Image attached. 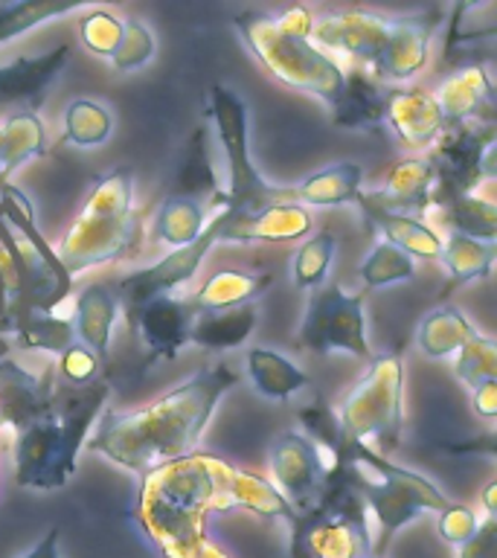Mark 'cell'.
<instances>
[{"label": "cell", "mask_w": 497, "mask_h": 558, "mask_svg": "<svg viewBox=\"0 0 497 558\" xmlns=\"http://www.w3.org/2000/svg\"><path fill=\"white\" fill-rule=\"evenodd\" d=\"M233 509L265 521H296V512L270 480L209 453H186L143 474L137 521L163 558H198L209 514Z\"/></svg>", "instance_id": "6da1fadb"}, {"label": "cell", "mask_w": 497, "mask_h": 558, "mask_svg": "<svg viewBox=\"0 0 497 558\" xmlns=\"http://www.w3.org/2000/svg\"><path fill=\"white\" fill-rule=\"evenodd\" d=\"M239 378L242 375L225 361L201 366L198 373L166 392L163 399L151 401L146 408L108 410L102 418H96L99 427L90 448L140 477L166 462L195 453V442Z\"/></svg>", "instance_id": "7a4b0ae2"}, {"label": "cell", "mask_w": 497, "mask_h": 558, "mask_svg": "<svg viewBox=\"0 0 497 558\" xmlns=\"http://www.w3.org/2000/svg\"><path fill=\"white\" fill-rule=\"evenodd\" d=\"M111 384L59 387L56 401L15 434V483L21 488H64L76 474L78 451L94 430Z\"/></svg>", "instance_id": "3957f363"}, {"label": "cell", "mask_w": 497, "mask_h": 558, "mask_svg": "<svg viewBox=\"0 0 497 558\" xmlns=\"http://www.w3.org/2000/svg\"><path fill=\"white\" fill-rule=\"evenodd\" d=\"M338 465L366 504V512H373L375 518L378 530L373 535V556L384 558L392 535L416 521L419 514L443 512L451 504L434 480L404 465H392L384 453L355 439L343 442Z\"/></svg>", "instance_id": "277c9868"}, {"label": "cell", "mask_w": 497, "mask_h": 558, "mask_svg": "<svg viewBox=\"0 0 497 558\" xmlns=\"http://www.w3.org/2000/svg\"><path fill=\"white\" fill-rule=\"evenodd\" d=\"M140 221L134 213V169L117 166L96 178L76 221L61 235L59 262L70 277L111 265L137 251Z\"/></svg>", "instance_id": "5b68a950"}, {"label": "cell", "mask_w": 497, "mask_h": 558, "mask_svg": "<svg viewBox=\"0 0 497 558\" xmlns=\"http://www.w3.org/2000/svg\"><path fill=\"white\" fill-rule=\"evenodd\" d=\"M235 29L247 44V50L270 78L291 87L296 94H308L331 108L343 90L347 70L340 68L335 56L323 52L312 41L291 38L277 26L274 15L265 12H242L235 15Z\"/></svg>", "instance_id": "8992f818"}, {"label": "cell", "mask_w": 497, "mask_h": 558, "mask_svg": "<svg viewBox=\"0 0 497 558\" xmlns=\"http://www.w3.org/2000/svg\"><path fill=\"white\" fill-rule=\"evenodd\" d=\"M338 422L347 439L378 453L399 451L404 430V357L399 349L373 355L364 378L340 404Z\"/></svg>", "instance_id": "52a82bcc"}, {"label": "cell", "mask_w": 497, "mask_h": 558, "mask_svg": "<svg viewBox=\"0 0 497 558\" xmlns=\"http://www.w3.org/2000/svg\"><path fill=\"white\" fill-rule=\"evenodd\" d=\"M207 120L216 125L218 146L227 163V213H256L277 201H294L291 186H274L259 174L251 155V117L247 102L233 87H209Z\"/></svg>", "instance_id": "ba28073f"}, {"label": "cell", "mask_w": 497, "mask_h": 558, "mask_svg": "<svg viewBox=\"0 0 497 558\" xmlns=\"http://www.w3.org/2000/svg\"><path fill=\"white\" fill-rule=\"evenodd\" d=\"M495 120L465 122L457 129H445L427 157V163L434 166L431 204L474 195L480 183L492 181L495 178Z\"/></svg>", "instance_id": "9c48e42d"}, {"label": "cell", "mask_w": 497, "mask_h": 558, "mask_svg": "<svg viewBox=\"0 0 497 558\" xmlns=\"http://www.w3.org/2000/svg\"><path fill=\"white\" fill-rule=\"evenodd\" d=\"M300 347L323 357L347 352L361 361H373L366 338L364 294H347L338 282L317 288L300 323Z\"/></svg>", "instance_id": "30bf717a"}, {"label": "cell", "mask_w": 497, "mask_h": 558, "mask_svg": "<svg viewBox=\"0 0 497 558\" xmlns=\"http://www.w3.org/2000/svg\"><path fill=\"white\" fill-rule=\"evenodd\" d=\"M338 462H331L326 453L305 439L300 430L279 434L268 448L270 486L286 497L288 506L300 514H312L323 500L329 471Z\"/></svg>", "instance_id": "8fae6325"}, {"label": "cell", "mask_w": 497, "mask_h": 558, "mask_svg": "<svg viewBox=\"0 0 497 558\" xmlns=\"http://www.w3.org/2000/svg\"><path fill=\"white\" fill-rule=\"evenodd\" d=\"M218 244V230L216 225L209 221L204 227V233L195 239L186 247H178V251H169L160 262L148 265L143 270H131L125 277L113 286L120 303H125V308H137V305L155 300V296H169L172 291H178L181 286H186L195 274H198L201 262L207 259V253Z\"/></svg>", "instance_id": "7c38bea8"}, {"label": "cell", "mask_w": 497, "mask_h": 558, "mask_svg": "<svg viewBox=\"0 0 497 558\" xmlns=\"http://www.w3.org/2000/svg\"><path fill=\"white\" fill-rule=\"evenodd\" d=\"M373 556L369 523L314 509L291 523V558H366Z\"/></svg>", "instance_id": "4fadbf2b"}, {"label": "cell", "mask_w": 497, "mask_h": 558, "mask_svg": "<svg viewBox=\"0 0 497 558\" xmlns=\"http://www.w3.org/2000/svg\"><path fill=\"white\" fill-rule=\"evenodd\" d=\"M439 24H443L439 9L419 12V15L390 17L381 50L369 64L373 76L384 78V82H408V78L416 76L419 70L425 68L427 47H431V38L439 29Z\"/></svg>", "instance_id": "5bb4252c"}, {"label": "cell", "mask_w": 497, "mask_h": 558, "mask_svg": "<svg viewBox=\"0 0 497 558\" xmlns=\"http://www.w3.org/2000/svg\"><path fill=\"white\" fill-rule=\"evenodd\" d=\"M213 225L218 230V242L235 244H288L303 239L312 230V213L296 201H277L256 213H227L221 209Z\"/></svg>", "instance_id": "9a60e30c"}, {"label": "cell", "mask_w": 497, "mask_h": 558, "mask_svg": "<svg viewBox=\"0 0 497 558\" xmlns=\"http://www.w3.org/2000/svg\"><path fill=\"white\" fill-rule=\"evenodd\" d=\"M195 317H198V308L192 305V300H181L174 294L155 296V300H148V303L129 312L131 326L137 329L151 361L155 357L174 361L181 355V349L190 347Z\"/></svg>", "instance_id": "2e32d148"}, {"label": "cell", "mask_w": 497, "mask_h": 558, "mask_svg": "<svg viewBox=\"0 0 497 558\" xmlns=\"http://www.w3.org/2000/svg\"><path fill=\"white\" fill-rule=\"evenodd\" d=\"M56 392H59L56 369L35 375L12 357L0 355V430L12 427L17 434L50 408Z\"/></svg>", "instance_id": "e0dca14e"}, {"label": "cell", "mask_w": 497, "mask_h": 558, "mask_svg": "<svg viewBox=\"0 0 497 558\" xmlns=\"http://www.w3.org/2000/svg\"><path fill=\"white\" fill-rule=\"evenodd\" d=\"M70 61V44H59L38 56H17L0 64V108L21 105L24 111L38 113L47 102V90Z\"/></svg>", "instance_id": "ac0fdd59"}, {"label": "cell", "mask_w": 497, "mask_h": 558, "mask_svg": "<svg viewBox=\"0 0 497 558\" xmlns=\"http://www.w3.org/2000/svg\"><path fill=\"white\" fill-rule=\"evenodd\" d=\"M387 26H390V17L364 12V9H347V12H335V15L314 21L312 44L323 52H347L369 68L381 50Z\"/></svg>", "instance_id": "d6986e66"}, {"label": "cell", "mask_w": 497, "mask_h": 558, "mask_svg": "<svg viewBox=\"0 0 497 558\" xmlns=\"http://www.w3.org/2000/svg\"><path fill=\"white\" fill-rule=\"evenodd\" d=\"M384 122L390 125L399 143L410 151H425L443 137L445 120L434 94L419 87H396L387 90V113Z\"/></svg>", "instance_id": "ffe728a7"}, {"label": "cell", "mask_w": 497, "mask_h": 558, "mask_svg": "<svg viewBox=\"0 0 497 558\" xmlns=\"http://www.w3.org/2000/svg\"><path fill=\"white\" fill-rule=\"evenodd\" d=\"M443 111L445 129H457L465 122L495 120V87L483 64H465L445 78L434 94Z\"/></svg>", "instance_id": "44dd1931"}, {"label": "cell", "mask_w": 497, "mask_h": 558, "mask_svg": "<svg viewBox=\"0 0 497 558\" xmlns=\"http://www.w3.org/2000/svg\"><path fill=\"white\" fill-rule=\"evenodd\" d=\"M174 195L192 198L204 204V209H225L227 195L218 178L216 157H213V134H209V120L201 122L198 129L192 131L190 143L183 148L181 166L174 172Z\"/></svg>", "instance_id": "7402d4cb"}, {"label": "cell", "mask_w": 497, "mask_h": 558, "mask_svg": "<svg viewBox=\"0 0 497 558\" xmlns=\"http://www.w3.org/2000/svg\"><path fill=\"white\" fill-rule=\"evenodd\" d=\"M366 198L390 213L413 218L422 216L434 198V166L427 163L425 157H404L387 169L381 186L366 192Z\"/></svg>", "instance_id": "603a6c76"}, {"label": "cell", "mask_w": 497, "mask_h": 558, "mask_svg": "<svg viewBox=\"0 0 497 558\" xmlns=\"http://www.w3.org/2000/svg\"><path fill=\"white\" fill-rule=\"evenodd\" d=\"M355 207L361 209L366 225L375 227L384 235V242H390L392 247L404 251L410 259H439V253H443V235L436 233L434 227H427L425 221L381 209L378 204L366 198V192H361Z\"/></svg>", "instance_id": "cb8c5ba5"}, {"label": "cell", "mask_w": 497, "mask_h": 558, "mask_svg": "<svg viewBox=\"0 0 497 558\" xmlns=\"http://www.w3.org/2000/svg\"><path fill=\"white\" fill-rule=\"evenodd\" d=\"M120 296L113 286L90 282L76 296V340L99 357V364H108L111 357V335L117 314H120Z\"/></svg>", "instance_id": "d4e9b609"}, {"label": "cell", "mask_w": 497, "mask_h": 558, "mask_svg": "<svg viewBox=\"0 0 497 558\" xmlns=\"http://www.w3.org/2000/svg\"><path fill=\"white\" fill-rule=\"evenodd\" d=\"M329 111L338 129L378 131L387 113V87H381V82L366 70H352L343 78V90Z\"/></svg>", "instance_id": "484cf974"}, {"label": "cell", "mask_w": 497, "mask_h": 558, "mask_svg": "<svg viewBox=\"0 0 497 558\" xmlns=\"http://www.w3.org/2000/svg\"><path fill=\"white\" fill-rule=\"evenodd\" d=\"M256 323H259L256 303L221 308V312H201L192 323L190 343L207 352H230L251 340Z\"/></svg>", "instance_id": "4316f807"}, {"label": "cell", "mask_w": 497, "mask_h": 558, "mask_svg": "<svg viewBox=\"0 0 497 558\" xmlns=\"http://www.w3.org/2000/svg\"><path fill=\"white\" fill-rule=\"evenodd\" d=\"M361 183H364V166L343 160L308 174L291 190L300 207H340V204H357L364 192Z\"/></svg>", "instance_id": "83f0119b"}, {"label": "cell", "mask_w": 497, "mask_h": 558, "mask_svg": "<svg viewBox=\"0 0 497 558\" xmlns=\"http://www.w3.org/2000/svg\"><path fill=\"white\" fill-rule=\"evenodd\" d=\"M244 369H247V378L265 401H288L312 384V378L291 357L265 347L247 349Z\"/></svg>", "instance_id": "f1b7e54d"}, {"label": "cell", "mask_w": 497, "mask_h": 558, "mask_svg": "<svg viewBox=\"0 0 497 558\" xmlns=\"http://www.w3.org/2000/svg\"><path fill=\"white\" fill-rule=\"evenodd\" d=\"M274 286V274H247V270H218L192 294V305L201 312H221V308H235V305L253 303Z\"/></svg>", "instance_id": "f546056e"}, {"label": "cell", "mask_w": 497, "mask_h": 558, "mask_svg": "<svg viewBox=\"0 0 497 558\" xmlns=\"http://www.w3.org/2000/svg\"><path fill=\"white\" fill-rule=\"evenodd\" d=\"M41 155H47V129L38 113L21 111L0 122V183Z\"/></svg>", "instance_id": "4dcf8cb0"}, {"label": "cell", "mask_w": 497, "mask_h": 558, "mask_svg": "<svg viewBox=\"0 0 497 558\" xmlns=\"http://www.w3.org/2000/svg\"><path fill=\"white\" fill-rule=\"evenodd\" d=\"M477 335V326L457 308V305H439L422 317L416 331L419 349L431 361H445L460 352L471 338Z\"/></svg>", "instance_id": "1f68e13d"}, {"label": "cell", "mask_w": 497, "mask_h": 558, "mask_svg": "<svg viewBox=\"0 0 497 558\" xmlns=\"http://www.w3.org/2000/svg\"><path fill=\"white\" fill-rule=\"evenodd\" d=\"M207 227V209L204 204L192 198H181V195H169V198L157 207L155 221H151V233L157 242L169 244L172 251L186 247L204 233Z\"/></svg>", "instance_id": "d6a6232c"}, {"label": "cell", "mask_w": 497, "mask_h": 558, "mask_svg": "<svg viewBox=\"0 0 497 558\" xmlns=\"http://www.w3.org/2000/svg\"><path fill=\"white\" fill-rule=\"evenodd\" d=\"M497 259V242H477L469 235L451 233L443 239L439 262L451 274L453 286H465L474 279H488Z\"/></svg>", "instance_id": "836d02e7"}, {"label": "cell", "mask_w": 497, "mask_h": 558, "mask_svg": "<svg viewBox=\"0 0 497 558\" xmlns=\"http://www.w3.org/2000/svg\"><path fill=\"white\" fill-rule=\"evenodd\" d=\"M443 209V225L457 235H469L477 242H497V207L480 195H460L436 204Z\"/></svg>", "instance_id": "e575fe53"}, {"label": "cell", "mask_w": 497, "mask_h": 558, "mask_svg": "<svg viewBox=\"0 0 497 558\" xmlns=\"http://www.w3.org/2000/svg\"><path fill=\"white\" fill-rule=\"evenodd\" d=\"M113 131V117L96 99H73L64 111V143L76 148H96L108 143Z\"/></svg>", "instance_id": "d590c367"}, {"label": "cell", "mask_w": 497, "mask_h": 558, "mask_svg": "<svg viewBox=\"0 0 497 558\" xmlns=\"http://www.w3.org/2000/svg\"><path fill=\"white\" fill-rule=\"evenodd\" d=\"M9 329L15 331L26 349H44L52 355H61L64 349L76 343V329L56 312H24L17 314Z\"/></svg>", "instance_id": "8d00e7d4"}, {"label": "cell", "mask_w": 497, "mask_h": 558, "mask_svg": "<svg viewBox=\"0 0 497 558\" xmlns=\"http://www.w3.org/2000/svg\"><path fill=\"white\" fill-rule=\"evenodd\" d=\"M87 9V3H41V0H24V3H0V44L15 41L24 33L44 26L47 21L76 15Z\"/></svg>", "instance_id": "74e56055"}, {"label": "cell", "mask_w": 497, "mask_h": 558, "mask_svg": "<svg viewBox=\"0 0 497 558\" xmlns=\"http://www.w3.org/2000/svg\"><path fill=\"white\" fill-rule=\"evenodd\" d=\"M497 35V3L486 0V3H457L448 17V47L451 52L457 47H469V44L492 41Z\"/></svg>", "instance_id": "f35d334b"}, {"label": "cell", "mask_w": 497, "mask_h": 558, "mask_svg": "<svg viewBox=\"0 0 497 558\" xmlns=\"http://www.w3.org/2000/svg\"><path fill=\"white\" fill-rule=\"evenodd\" d=\"M335 251H338V239L331 230H323V233L305 239L300 251L294 253V265H291L294 286L303 288V291H317L329 277Z\"/></svg>", "instance_id": "ab89813d"}, {"label": "cell", "mask_w": 497, "mask_h": 558, "mask_svg": "<svg viewBox=\"0 0 497 558\" xmlns=\"http://www.w3.org/2000/svg\"><path fill=\"white\" fill-rule=\"evenodd\" d=\"M296 418H300V425H303L305 439H312L331 462H338L347 436H343L338 413L329 408V401L323 399V396H314L305 408L296 410Z\"/></svg>", "instance_id": "60d3db41"}, {"label": "cell", "mask_w": 497, "mask_h": 558, "mask_svg": "<svg viewBox=\"0 0 497 558\" xmlns=\"http://www.w3.org/2000/svg\"><path fill=\"white\" fill-rule=\"evenodd\" d=\"M357 274L364 279V288H390L408 282L416 274V259H410L408 253L392 247L390 242H378Z\"/></svg>", "instance_id": "b9f144b4"}, {"label": "cell", "mask_w": 497, "mask_h": 558, "mask_svg": "<svg viewBox=\"0 0 497 558\" xmlns=\"http://www.w3.org/2000/svg\"><path fill=\"white\" fill-rule=\"evenodd\" d=\"M453 373L465 387H477L483 381H497V340L488 335H474L465 347L457 352Z\"/></svg>", "instance_id": "7bdbcfd3"}, {"label": "cell", "mask_w": 497, "mask_h": 558, "mask_svg": "<svg viewBox=\"0 0 497 558\" xmlns=\"http://www.w3.org/2000/svg\"><path fill=\"white\" fill-rule=\"evenodd\" d=\"M78 35H82V44L94 56L111 59L122 41V21L113 17L111 12H105V9H94L78 21Z\"/></svg>", "instance_id": "ee69618b"}, {"label": "cell", "mask_w": 497, "mask_h": 558, "mask_svg": "<svg viewBox=\"0 0 497 558\" xmlns=\"http://www.w3.org/2000/svg\"><path fill=\"white\" fill-rule=\"evenodd\" d=\"M155 59V35L143 21H122V41L111 56L117 70H137Z\"/></svg>", "instance_id": "f6af8a7d"}, {"label": "cell", "mask_w": 497, "mask_h": 558, "mask_svg": "<svg viewBox=\"0 0 497 558\" xmlns=\"http://www.w3.org/2000/svg\"><path fill=\"white\" fill-rule=\"evenodd\" d=\"M99 366H102L99 357L87 347H82L78 340L59 355V373L64 375L70 387H87V384L99 381Z\"/></svg>", "instance_id": "bcb514c9"}, {"label": "cell", "mask_w": 497, "mask_h": 558, "mask_svg": "<svg viewBox=\"0 0 497 558\" xmlns=\"http://www.w3.org/2000/svg\"><path fill=\"white\" fill-rule=\"evenodd\" d=\"M480 530V518L474 514L471 506L462 504H448L439 512V535H443L445 544L451 547H462L465 541L474 538V532Z\"/></svg>", "instance_id": "7dc6e473"}, {"label": "cell", "mask_w": 497, "mask_h": 558, "mask_svg": "<svg viewBox=\"0 0 497 558\" xmlns=\"http://www.w3.org/2000/svg\"><path fill=\"white\" fill-rule=\"evenodd\" d=\"M460 558H497V521L486 518L480 521V530L474 538L465 541L460 547Z\"/></svg>", "instance_id": "c3c4849f"}, {"label": "cell", "mask_w": 497, "mask_h": 558, "mask_svg": "<svg viewBox=\"0 0 497 558\" xmlns=\"http://www.w3.org/2000/svg\"><path fill=\"white\" fill-rule=\"evenodd\" d=\"M277 26L291 38H303V41H312V29H314V17L305 7H291L286 12H279Z\"/></svg>", "instance_id": "681fc988"}, {"label": "cell", "mask_w": 497, "mask_h": 558, "mask_svg": "<svg viewBox=\"0 0 497 558\" xmlns=\"http://www.w3.org/2000/svg\"><path fill=\"white\" fill-rule=\"evenodd\" d=\"M471 404L480 418L497 416V381H483L477 387H471Z\"/></svg>", "instance_id": "f907efd6"}, {"label": "cell", "mask_w": 497, "mask_h": 558, "mask_svg": "<svg viewBox=\"0 0 497 558\" xmlns=\"http://www.w3.org/2000/svg\"><path fill=\"white\" fill-rule=\"evenodd\" d=\"M59 541H61V526H50L38 544H35L24 558H59Z\"/></svg>", "instance_id": "816d5d0a"}, {"label": "cell", "mask_w": 497, "mask_h": 558, "mask_svg": "<svg viewBox=\"0 0 497 558\" xmlns=\"http://www.w3.org/2000/svg\"><path fill=\"white\" fill-rule=\"evenodd\" d=\"M483 506H486V518H495L497 514V480H492V483L483 488Z\"/></svg>", "instance_id": "f5cc1de1"}, {"label": "cell", "mask_w": 497, "mask_h": 558, "mask_svg": "<svg viewBox=\"0 0 497 558\" xmlns=\"http://www.w3.org/2000/svg\"><path fill=\"white\" fill-rule=\"evenodd\" d=\"M198 558H230L225 553V549L218 547V544H213V541H204V544H201V549H198Z\"/></svg>", "instance_id": "db71d44e"}, {"label": "cell", "mask_w": 497, "mask_h": 558, "mask_svg": "<svg viewBox=\"0 0 497 558\" xmlns=\"http://www.w3.org/2000/svg\"><path fill=\"white\" fill-rule=\"evenodd\" d=\"M366 558H381V556H366Z\"/></svg>", "instance_id": "11a10c76"}]
</instances>
